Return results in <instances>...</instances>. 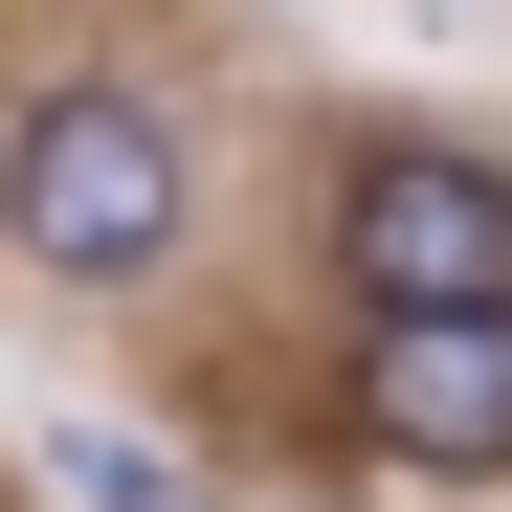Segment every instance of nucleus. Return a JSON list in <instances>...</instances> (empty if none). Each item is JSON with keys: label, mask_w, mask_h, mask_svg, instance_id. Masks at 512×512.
<instances>
[{"label": "nucleus", "mask_w": 512, "mask_h": 512, "mask_svg": "<svg viewBox=\"0 0 512 512\" xmlns=\"http://www.w3.org/2000/svg\"><path fill=\"white\" fill-rule=\"evenodd\" d=\"M334 290L357 312H512V156L379 134L357 179H334Z\"/></svg>", "instance_id": "obj_2"}, {"label": "nucleus", "mask_w": 512, "mask_h": 512, "mask_svg": "<svg viewBox=\"0 0 512 512\" xmlns=\"http://www.w3.org/2000/svg\"><path fill=\"white\" fill-rule=\"evenodd\" d=\"M179 223H201V156H179L156 90H23V134H0V245H23L45 290L179 268Z\"/></svg>", "instance_id": "obj_1"}, {"label": "nucleus", "mask_w": 512, "mask_h": 512, "mask_svg": "<svg viewBox=\"0 0 512 512\" xmlns=\"http://www.w3.org/2000/svg\"><path fill=\"white\" fill-rule=\"evenodd\" d=\"M357 423L423 490H512V312H357Z\"/></svg>", "instance_id": "obj_3"}, {"label": "nucleus", "mask_w": 512, "mask_h": 512, "mask_svg": "<svg viewBox=\"0 0 512 512\" xmlns=\"http://www.w3.org/2000/svg\"><path fill=\"white\" fill-rule=\"evenodd\" d=\"M45 490H67V512H179V490H156L134 446H45Z\"/></svg>", "instance_id": "obj_4"}]
</instances>
